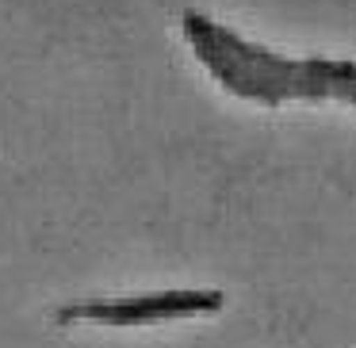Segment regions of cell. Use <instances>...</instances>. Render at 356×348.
I'll use <instances>...</instances> for the list:
<instances>
[{
    "label": "cell",
    "mask_w": 356,
    "mask_h": 348,
    "mask_svg": "<svg viewBox=\"0 0 356 348\" xmlns=\"http://www.w3.org/2000/svg\"><path fill=\"white\" fill-rule=\"evenodd\" d=\"M222 295H161V299L146 302H123V306H73L62 310L58 322H73V317H108V322H134L146 314H177V310H200V306H218Z\"/></svg>",
    "instance_id": "obj_1"
}]
</instances>
